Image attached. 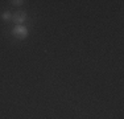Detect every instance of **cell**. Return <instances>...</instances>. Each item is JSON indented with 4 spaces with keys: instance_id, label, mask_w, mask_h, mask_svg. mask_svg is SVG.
<instances>
[{
    "instance_id": "277c9868",
    "label": "cell",
    "mask_w": 124,
    "mask_h": 119,
    "mask_svg": "<svg viewBox=\"0 0 124 119\" xmlns=\"http://www.w3.org/2000/svg\"><path fill=\"white\" fill-rule=\"evenodd\" d=\"M12 4L15 5V7H20V5H23L24 4V1H23V0H12Z\"/></svg>"
},
{
    "instance_id": "6da1fadb",
    "label": "cell",
    "mask_w": 124,
    "mask_h": 119,
    "mask_svg": "<svg viewBox=\"0 0 124 119\" xmlns=\"http://www.w3.org/2000/svg\"><path fill=\"white\" fill-rule=\"evenodd\" d=\"M12 34L17 40H25L28 37V28L25 25H15L12 29Z\"/></svg>"
},
{
    "instance_id": "3957f363",
    "label": "cell",
    "mask_w": 124,
    "mask_h": 119,
    "mask_svg": "<svg viewBox=\"0 0 124 119\" xmlns=\"http://www.w3.org/2000/svg\"><path fill=\"white\" fill-rule=\"evenodd\" d=\"M1 19L4 21H8V20H12V12L11 11H4L1 13Z\"/></svg>"
},
{
    "instance_id": "7a4b0ae2",
    "label": "cell",
    "mask_w": 124,
    "mask_h": 119,
    "mask_svg": "<svg viewBox=\"0 0 124 119\" xmlns=\"http://www.w3.org/2000/svg\"><path fill=\"white\" fill-rule=\"evenodd\" d=\"M26 20V12L25 11H16L12 13V21L16 25H24V21Z\"/></svg>"
}]
</instances>
